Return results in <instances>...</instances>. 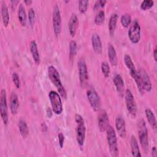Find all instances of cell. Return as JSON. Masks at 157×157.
Here are the masks:
<instances>
[{"label":"cell","mask_w":157,"mask_h":157,"mask_svg":"<svg viewBox=\"0 0 157 157\" xmlns=\"http://www.w3.org/2000/svg\"><path fill=\"white\" fill-rule=\"evenodd\" d=\"M156 47H155L153 50V58L155 61H156Z\"/></svg>","instance_id":"42"},{"label":"cell","mask_w":157,"mask_h":157,"mask_svg":"<svg viewBox=\"0 0 157 157\" xmlns=\"http://www.w3.org/2000/svg\"><path fill=\"white\" fill-rule=\"evenodd\" d=\"M40 128H41V129L43 132H46L47 131V126L45 123V122H43L41 125H40Z\"/></svg>","instance_id":"39"},{"label":"cell","mask_w":157,"mask_h":157,"mask_svg":"<svg viewBox=\"0 0 157 157\" xmlns=\"http://www.w3.org/2000/svg\"><path fill=\"white\" fill-rule=\"evenodd\" d=\"M24 2L26 5H30L33 2V1L31 0H26V1H24Z\"/></svg>","instance_id":"43"},{"label":"cell","mask_w":157,"mask_h":157,"mask_svg":"<svg viewBox=\"0 0 157 157\" xmlns=\"http://www.w3.org/2000/svg\"><path fill=\"white\" fill-rule=\"evenodd\" d=\"M128 37L132 44H137L140 39V26L137 20L135 19L128 29Z\"/></svg>","instance_id":"8"},{"label":"cell","mask_w":157,"mask_h":157,"mask_svg":"<svg viewBox=\"0 0 157 157\" xmlns=\"http://www.w3.org/2000/svg\"><path fill=\"white\" fill-rule=\"evenodd\" d=\"M138 71L140 75L141 83L142 84L144 91L145 90L147 91H150L152 89V85L147 72L142 68H140Z\"/></svg>","instance_id":"13"},{"label":"cell","mask_w":157,"mask_h":157,"mask_svg":"<svg viewBox=\"0 0 157 157\" xmlns=\"http://www.w3.org/2000/svg\"><path fill=\"white\" fill-rule=\"evenodd\" d=\"M107 141L108 143L110 153L113 157L119 156V151L117 143V137L115 129L112 126H109L106 129Z\"/></svg>","instance_id":"3"},{"label":"cell","mask_w":157,"mask_h":157,"mask_svg":"<svg viewBox=\"0 0 157 157\" xmlns=\"http://www.w3.org/2000/svg\"><path fill=\"white\" fill-rule=\"evenodd\" d=\"M107 49H108V57L110 63L113 66H116L118 63V59H117V52L114 47L111 44H109L108 45Z\"/></svg>","instance_id":"24"},{"label":"cell","mask_w":157,"mask_h":157,"mask_svg":"<svg viewBox=\"0 0 157 157\" xmlns=\"http://www.w3.org/2000/svg\"><path fill=\"white\" fill-rule=\"evenodd\" d=\"M12 81L16 86L17 88H20V78L18 76V74L17 72H13L12 74Z\"/></svg>","instance_id":"35"},{"label":"cell","mask_w":157,"mask_h":157,"mask_svg":"<svg viewBox=\"0 0 157 157\" xmlns=\"http://www.w3.org/2000/svg\"><path fill=\"white\" fill-rule=\"evenodd\" d=\"M115 128L116 130L121 138H124L126 136V124L123 117L119 115L115 118Z\"/></svg>","instance_id":"15"},{"label":"cell","mask_w":157,"mask_h":157,"mask_svg":"<svg viewBox=\"0 0 157 157\" xmlns=\"http://www.w3.org/2000/svg\"><path fill=\"white\" fill-rule=\"evenodd\" d=\"M29 50L33 56L34 61L37 64H39L40 63V55L37 49V45L36 40H33L31 41L29 44Z\"/></svg>","instance_id":"21"},{"label":"cell","mask_w":157,"mask_h":157,"mask_svg":"<svg viewBox=\"0 0 157 157\" xmlns=\"http://www.w3.org/2000/svg\"><path fill=\"white\" fill-rule=\"evenodd\" d=\"M138 135L140 144L142 148L147 153L148 149V134L145 121L144 119H140L138 123Z\"/></svg>","instance_id":"5"},{"label":"cell","mask_w":157,"mask_h":157,"mask_svg":"<svg viewBox=\"0 0 157 157\" xmlns=\"http://www.w3.org/2000/svg\"><path fill=\"white\" fill-rule=\"evenodd\" d=\"M89 2L88 0H80L78 2V10L81 13H84L88 7Z\"/></svg>","instance_id":"32"},{"label":"cell","mask_w":157,"mask_h":157,"mask_svg":"<svg viewBox=\"0 0 157 157\" xmlns=\"http://www.w3.org/2000/svg\"><path fill=\"white\" fill-rule=\"evenodd\" d=\"M105 20V12L103 10H99L94 17V23L97 25H101L104 23Z\"/></svg>","instance_id":"29"},{"label":"cell","mask_w":157,"mask_h":157,"mask_svg":"<svg viewBox=\"0 0 157 157\" xmlns=\"http://www.w3.org/2000/svg\"><path fill=\"white\" fill-rule=\"evenodd\" d=\"M154 1L153 0H144L140 4V9L142 10H147L153 6Z\"/></svg>","instance_id":"33"},{"label":"cell","mask_w":157,"mask_h":157,"mask_svg":"<svg viewBox=\"0 0 157 157\" xmlns=\"http://www.w3.org/2000/svg\"><path fill=\"white\" fill-rule=\"evenodd\" d=\"M69 58L71 60L73 59L77 54V42L74 40H71L69 43Z\"/></svg>","instance_id":"28"},{"label":"cell","mask_w":157,"mask_h":157,"mask_svg":"<svg viewBox=\"0 0 157 157\" xmlns=\"http://www.w3.org/2000/svg\"><path fill=\"white\" fill-rule=\"evenodd\" d=\"M101 71L105 77H108L110 74V68L109 63L107 61H103L101 65Z\"/></svg>","instance_id":"31"},{"label":"cell","mask_w":157,"mask_h":157,"mask_svg":"<svg viewBox=\"0 0 157 157\" xmlns=\"http://www.w3.org/2000/svg\"><path fill=\"white\" fill-rule=\"evenodd\" d=\"M124 99L126 109L133 117H135L137 113V105L134 95L129 89H126L124 92Z\"/></svg>","instance_id":"9"},{"label":"cell","mask_w":157,"mask_h":157,"mask_svg":"<svg viewBox=\"0 0 157 157\" xmlns=\"http://www.w3.org/2000/svg\"><path fill=\"white\" fill-rule=\"evenodd\" d=\"M124 64H125L126 67L129 70L130 75L134 80L139 93H140V94L142 95L144 93V90L142 84L141 83L139 71L136 69V68L135 67V65H134V63L132 60L131 57L128 54L124 55Z\"/></svg>","instance_id":"2"},{"label":"cell","mask_w":157,"mask_h":157,"mask_svg":"<svg viewBox=\"0 0 157 157\" xmlns=\"http://www.w3.org/2000/svg\"><path fill=\"white\" fill-rule=\"evenodd\" d=\"M131 17L129 13H124L121 16L120 18V22L121 25L124 27L127 28L131 23Z\"/></svg>","instance_id":"30"},{"label":"cell","mask_w":157,"mask_h":157,"mask_svg":"<svg viewBox=\"0 0 157 157\" xmlns=\"http://www.w3.org/2000/svg\"><path fill=\"white\" fill-rule=\"evenodd\" d=\"M19 109V101L18 96L14 92H12L10 96V109L13 115L17 114Z\"/></svg>","instance_id":"19"},{"label":"cell","mask_w":157,"mask_h":157,"mask_svg":"<svg viewBox=\"0 0 157 157\" xmlns=\"http://www.w3.org/2000/svg\"><path fill=\"white\" fill-rule=\"evenodd\" d=\"M36 13L33 8H30L28 10V20L29 23L31 26H33L35 22Z\"/></svg>","instance_id":"34"},{"label":"cell","mask_w":157,"mask_h":157,"mask_svg":"<svg viewBox=\"0 0 157 157\" xmlns=\"http://www.w3.org/2000/svg\"><path fill=\"white\" fill-rule=\"evenodd\" d=\"M52 23L54 33L56 36H58L60 34L61 31V16L59 8L57 4H56L53 7Z\"/></svg>","instance_id":"10"},{"label":"cell","mask_w":157,"mask_h":157,"mask_svg":"<svg viewBox=\"0 0 157 157\" xmlns=\"http://www.w3.org/2000/svg\"><path fill=\"white\" fill-rule=\"evenodd\" d=\"M0 113L2 121L5 125H7L8 123V108L7 104V96L6 91L4 89H2L1 91L0 96Z\"/></svg>","instance_id":"12"},{"label":"cell","mask_w":157,"mask_h":157,"mask_svg":"<svg viewBox=\"0 0 157 157\" xmlns=\"http://www.w3.org/2000/svg\"><path fill=\"white\" fill-rule=\"evenodd\" d=\"M48 98L53 112L56 115H60L63 112V104L60 94L58 92L52 90L48 93Z\"/></svg>","instance_id":"6"},{"label":"cell","mask_w":157,"mask_h":157,"mask_svg":"<svg viewBox=\"0 0 157 157\" xmlns=\"http://www.w3.org/2000/svg\"><path fill=\"white\" fill-rule=\"evenodd\" d=\"M106 2H107V1L105 0H99L96 1L93 6V10H96L100 8L103 7L105 6Z\"/></svg>","instance_id":"36"},{"label":"cell","mask_w":157,"mask_h":157,"mask_svg":"<svg viewBox=\"0 0 157 157\" xmlns=\"http://www.w3.org/2000/svg\"><path fill=\"white\" fill-rule=\"evenodd\" d=\"M75 121L76 123V140L78 145L82 147L85 142L86 134V126L85 124V121L82 116L78 113L75 114Z\"/></svg>","instance_id":"4"},{"label":"cell","mask_w":157,"mask_h":157,"mask_svg":"<svg viewBox=\"0 0 157 157\" xmlns=\"http://www.w3.org/2000/svg\"><path fill=\"white\" fill-rule=\"evenodd\" d=\"M52 109H51L50 107H48L46 110V114H47V116L48 117V118H51L52 116Z\"/></svg>","instance_id":"38"},{"label":"cell","mask_w":157,"mask_h":157,"mask_svg":"<svg viewBox=\"0 0 157 157\" xmlns=\"http://www.w3.org/2000/svg\"><path fill=\"white\" fill-rule=\"evenodd\" d=\"M47 71H48V77L51 80V82H52V83L56 88L58 93L60 94V96L63 98L66 99L67 93L64 86L62 84L60 75L57 69L53 66H49L48 67Z\"/></svg>","instance_id":"1"},{"label":"cell","mask_w":157,"mask_h":157,"mask_svg":"<svg viewBox=\"0 0 157 157\" xmlns=\"http://www.w3.org/2000/svg\"><path fill=\"white\" fill-rule=\"evenodd\" d=\"M17 13L18 18L20 23L22 26H25L26 25V13L25 11V8L22 3H20L18 6Z\"/></svg>","instance_id":"25"},{"label":"cell","mask_w":157,"mask_h":157,"mask_svg":"<svg viewBox=\"0 0 157 157\" xmlns=\"http://www.w3.org/2000/svg\"><path fill=\"white\" fill-rule=\"evenodd\" d=\"M98 127L101 132L105 131L109 126V119L107 112L105 110L101 112L98 117Z\"/></svg>","instance_id":"14"},{"label":"cell","mask_w":157,"mask_h":157,"mask_svg":"<svg viewBox=\"0 0 157 157\" xmlns=\"http://www.w3.org/2000/svg\"><path fill=\"white\" fill-rule=\"evenodd\" d=\"M78 26V19L77 15L73 13L70 17L69 23H68V28L69 34L71 37H74L77 29Z\"/></svg>","instance_id":"16"},{"label":"cell","mask_w":157,"mask_h":157,"mask_svg":"<svg viewBox=\"0 0 157 157\" xmlns=\"http://www.w3.org/2000/svg\"><path fill=\"white\" fill-rule=\"evenodd\" d=\"M151 155L153 156H156V147H153L151 149Z\"/></svg>","instance_id":"41"},{"label":"cell","mask_w":157,"mask_h":157,"mask_svg":"<svg viewBox=\"0 0 157 157\" xmlns=\"http://www.w3.org/2000/svg\"><path fill=\"white\" fill-rule=\"evenodd\" d=\"M118 18V15L117 13H113L109 18V31L110 36H113L116 26H117V22Z\"/></svg>","instance_id":"23"},{"label":"cell","mask_w":157,"mask_h":157,"mask_svg":"<svg viewBox=\"0 0 157 157\" xmlns=\"http://www.w3.org/2000/svg\"><path fill=\"white\" fill-rule=\"evenodd\" d=\"M86 97L92 109L94 111H98L101 107V99L93 88H90L86 91Z\"/></svg>","instance_id":"11"},{"label":"cell","mask_w":157,"mask_h":157,"mask_svg":"<svg viewBox=\"0 0 157 157\" xmlns=\"http://www.w3.org/2000/svg\"><path fill=\"white\" fill-rule=\"evenodd\" d=\"M58 137L59 147L61 148H63L64 146V136L62 132H59L58 134Z\"/></svg>","instance_id":"37"},{"label":"cell","mask_w":157,"mask_h":157,"mask_svg":"<svg viewBox=\"0 0 157 157\" xmlns=\"http://www.w3.org/2000/svg\"><path fill=\"white\" fill-rule=\"evenodd\" d=\"M77 66L80 85L81 87L83 88L86 86L88 80V71L85 59L81 58L78 61Z\"/></svg>","instance_id":"7"},{"label":"cell","mask_w":157,"mask_h":157,"mask_svg":"<svg viewBox=\"0 0 157 157\" xmlns=\"http://www.w3.org/2000/svg\"><path fill=\"white\" fill-rule=\"evenodd\" d=\"M19 2V1H10V4H11V6H12V9H14L15 7V6H16V5L17 4V3H18Z\"/></svg>","instance_id":"40"},{"label":"cell","mask_w":157,"mask_h":157,"mask_svg":"<svg viewBox=\"0 0 157 157\" xmlns=\"http://www.w3.org/2000/svg\"><path fill=\"white\" fill-rule=\"evenodd\" d=\"M19 132L23 138H26L29 133V129L26 121L23 120H20L18 122Z\"/></svg>","instance_id":"27"},{"label":"cell","mask_w":157,"mask_h":157,"mask_svg":"<svg viewBox=\"0 0 157 157\" xmlns=\"http://www.w3.org/2000/svg\"><path fill=\"white\" fill-rule=\"evenodd\" d=\"M130 146H131V154L134 157H140L142 156L139 147L138 145L137 140L136 138V137L134 135H132L130 138Z\"/></svg>","instance_id":"20"},{"label":"cell","mask_w":157,"mask_h":157,"mask_svg":"<svg viewBox=\"0 0 157 157\" xmlns=\"http://www.w3.org/2000/svg\"><path fill=\"white\" fill-rule=\"evenodd\" d=\"M145 116L147 117V119L148 120L149 124L151 126V127L153 129H156V126H157L156 120V117H155L153 111L149 108H146L145 109Z\"/></svg>","instance_id":"22"},{"label":"cell","mask_w":157,"mask_h":157,"mask_svg":"<svg viewBox=\"0 0 157 157\" xmlns=\"http://www.w3.org/2000/svg\"><path fill=\"white\" fill-rule=\"evenodd\" d=\"M1 17L3 25L5 27H7L9 23V13L8 7L6 3L3 2L1 5Z\"/></svg>","instance_id":"26"},{"label":"cell","mask_w":157,"mask_h":157,"mask_svg":"<svg viewBox=\"0 0 157 157\" xmlns=\"http://www.w3.org/2000/svg\"><path fill=\"white\" fill-rule=\"evenodd\" d=\"M113 82L118 94L121 96H123L124 90V84L122 77L119 74H115L113 77Z\"/></svg>","instance_id":"18"},{"label":"cell","mask_w":157,"mask_h":157,"mask_svg":"<svg viewBox=\"0 0 157 157\" xmlns=\"http://www.w3.org/2000/svg\"><path fill=\"white\" fill-rule=\"evenodd\" d=\"M91 44L94 52L97 54H101L102 51V45L101 37L98 34L94 33L91 36Z\"/></svg>","instance_id":"17"}]
</instances>
